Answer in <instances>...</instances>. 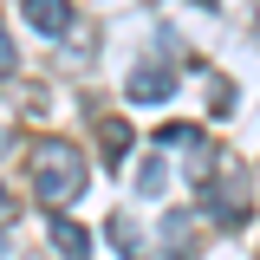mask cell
Returning a JSON list of instances; mask_svg holds the SVG:
<instances>
[{"mask_svg": "<svg viewBox=\"0 0 260 260\" xmlns=\"http://www.w3.org/2000/svg\"><path fill=\"white\" fill-rule=\"evenodd\" d=\"M169 91H176V78H169V72H156V65H143V72L130 78V104H162Z\"/></svg>", "mask_w": 260, "mask_h": 260, "instance_id": "obj_5", "label": "cell"}, {"mask_svg": "<svg viewBox=\"0 0 260 260\" xmlns=\"http://www.w3.org/2000/svg\"><path fill=\"white\" fill-rule=\"evenodd\" d=\"M156 143H162V150H202V130H195V124H162Z\"/></svg>", "mask_w": 260, "mask_h": 260, "instance_id": "obj_9", "label": "cell"}, {"mask_svg": "<svg viewBox=\"0 0 260 260\" xmlns=\"http://www.w3.org/2000/svg\"><path fill=\"white\" fill-rule=\"evenodd\" d=\"M0 215H7V189H0Z\"/></svg>", "mask_w": 260, "mask_h": 260, "instance_id": "obj_12", "label": "cell"}, {"mask_svg": "<svg viewBox=\"0 0 260 260\" xmlns=\"http://www.w3.org/2000/svg\"><path fill=\"white\" fill-rule=\"evenodd\" d=\"M137 189H143V195H162V189H169V169H162V162H143V169H137Z\"/></svg>", "mask_w": 260, "mask_h": 260, "instance_id": "obj_10", "label": "cell"}, {"mask_svg": "<svg viewBox=\"0 0 260 260\" xmlns=\"http://www.w3.org/2000/svg\"><path fill=\"white\" fill-rule=\"evenodd\" d=\"M13 72V39H7V26H0V78Z\"/></svg>", "mask_w": 260, "mask_h": 260, "instance_id": "obj_11", "label": "cell"}, {"mask_svg": "<svg viewBox=\"0 0 260 260\" xmlns=\"http://www.w3.org/2000/svg\"><path fill=\"white\" fill-rule=\"evenodd\" d=\"M98 143H104V162H124V150H130V124H124V117H104V124H98Z\"/></svg>", "mask_w": 260, "mask_h": 260, "instance_id": "obj_8", "label": "cell"}, {"mask_svg": "<svg viewBox=\"0 0 260 260\" xmlns=\"http://www.w3.org/2000/svg\"><path fill=\"white\" fill-rule=\"evenodd\" d=\"M162 254L169 260H189L195 254V221L189 215H169V221H162Z\"/></svg>", "mask_w": 260, "mask_h": 260, "instance_id": "obj_6", "label": "cell"}, {"mask_svg": "<svg viewBox=\"0 0 260 260\" xmlns=\"http://www.w3.org/2000/svg\"><path fill=\"white\" fill-rule=\"evenodd\" d=\"M52 247H59L65 260H91V234L72 221V215H52Z\"/></svg>", "mask_w": 260, "mask_h": 260, "instance_id": "obj_4", "label": "cell"}, {"mask_svg": "<svg viewBox=\"0 0 260 260\" xmlns=\"http://www.w3.org/2000/svg\"><path fill=\"white\" fill-rule=\"evenodd\" d=\"M111 247H117L124 260H143V254H150V247H143V228L130 221V215H117V221H111Z\"/></svg>", "mask_w": 260, "mask_h": 260, "instance_id": "obj_7", "label": "cell"}, {"mask_svg": "<svg viewBox=\"0 0 260 260\" xmlns=\"http://www.w3.org/2000/svg\"><path fill=\"white\" fill-rule=\"evenodd\" d=\"M26 26H39L46 39H59V32L72 26V7H65V0H26Z\"/></svg>", "mask_w": 260, "mask_h": 260, "instance_id": "obj_3", "label": "cell"}, {"mask_svg": "<svg viewBox=\"0 0 260 260\" xmlns=\"http://www.w3.org/2000/svg\"><path fill=\"white\" fill-rule=\"evenodd\" d=\"M26 176H32V195L59 215L65 202L85 195V176H91V169H85V156H78L72 137H39V143L26 150Z\"/></svg>", "mask_w": 260, "mask_h": 260, "instance_id": "obj_1", "label": "cell"}, {"mask_svg": "<svg viewBox=\"0 0 260 260\" xmlns=\"http://www.w3.org/2000/svg\"><path fill=\"white\" fill-rule=\"evenodd\" d=\"M202 208H208V221H247V189H241V176H215V182H202Z\"/></svg>", "mask_w": 260, "mask_h": 260, "instance_id": "obj_2", "label": "cell"}]
</instances>
